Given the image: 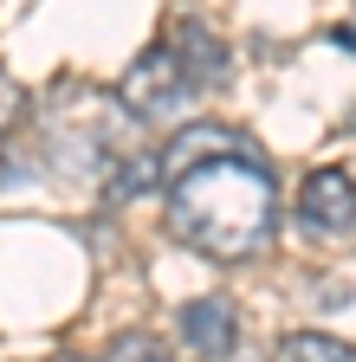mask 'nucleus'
I'll return each mask as SVG.
<instances>
[{"mask_svg":"<svg viewBox=\"0 0 356 362\" xmlns=\"http://www.w3.org/2000/svg\"><path fill=\"white\" fill-rule=\"evenodd\" d=\"M162 45L182 59V71L195 78V90L227 84V71H234V59H227V45H220V33H214L207 20H195V13H175L168 33H162Z\"/></svg>","mask_w":356,"mask_h":362,"instance_id":"4","label":"nucleus"},{"mask_svg":"<svg viewBox=\"0 0 356 362\" xmlns=\"http://www.w3.org/2000/svg\"><path fill=\"white\" fill-rule=\"evenodd\" d=\"M272 362H356V349L337 343V337H324V330H292L272 349Z\"/></svg>","mask_w":356,"mask_h":362,"instance_id":"6","label":"nucleus"},{"mask_svg":"<svg viewBox=\"0 0 356 362\" xmlns=\"http://www.w3.org/2000/svg\"><path fill=\"white\" fill-rule=\"evenodd\" d=\"M162 220H168V240L188 246L201 259H253L272 246V226H279V181L265 168L259 143L253 149H227V156H201L182 175H168L162 188Z\"/></svg>","mask_w":356,"mask_h":362,"instance_id":"1","label":"nucleus"},{"mask_svg":"<svg viewBox=\"0 0 356 362\" xmlns=\"http://www.w3.org/2000/svg\"><path fill=\"white\" fill-rule=\"evenodd\" d=\"M175 324H182V343L201 362H220V356L240 349V310H234V298H195V304H182Z\"/></svg>","mask_w":356,"mask_h":362,"instance_id":"5","label":"nucleus"},{"mask_svg":"<svg viewBox=\"0 0 356 362\" xmlns=\"http://www.w3.org/2000/svg\"><path fill=\"white\" fill-rule=\"evenodd\" d=\"M331 45H343V52H356V20H343V26H331Z\"/></svg>","mask_w":356,"mask_h":362,"instance_id":"9","label":"nucleus"},{"mask_svg":"<svg viewBox=\"0 0 356 362\" xmlns=\"http://www.w3.org/2000/svg\"><path fill=\"white\" fill-rule=\"evenodd\" d=\"M20 110H26V90H20L7 71H0V136H7V129L20 123Z\"/></svg>","mask_w":356,"mask_h":362,"instance_id":"8","label":"nucleus"},{"mask_svg":"<svg viewBox=\"0 0 356 362\" xmlns=\"http://www.w3.org/2000/svg\"><path fill=\"white\" fill-rule=\"evenodd\" d=\"M117 98H123V110L137 123H168V117H182L201 90H195V78L182 71V59H175L168 45H149V52L123 71Z\"/></svg>","mask_w":356,"mask_h":362,"instance_id":"2","label":"nucleus"},{"mask_svg":"<svg viewBox=\"0 0 356 362\" xmlns=\"http://www.w3.org/2000/svg\"><path fill=\"white\" fill-rule=\"evenodd\" d=\"M59 362H91V356H59ZM98 362H104V356H98Z\"/></svg>","mask_w":356,"mask_h":362,"instance_id":"10","label":"nucleus"},{"mask_svg":"<svg viewBox=\"0 0 356 362\" xmlns=\"http://www.w3.org/2000/svg\"><path fill=\"white\" fill-rule=\"evenodd\" d=\"M298 226L311 233H350L356 226V175L350 168H311L298 188Z\"/></svg>","mask_w":356,"mask_h":362,"instance_id":"3","label":"nucleus"},{"mask_svg":"<svg viewBox=\"0 0 356 362\" xmlns=\"http://www.w3.org/2000/svg\"><path fill=\"white\" fill-rule=\"evenodd\" d=\"M104 362H168V356H162V343H156L149 330H123V337L104 349Z\"/></svg>","mask_w":356,"mask_h":362,"instance_id":"7","label":"nucleus"}]
</instances>
